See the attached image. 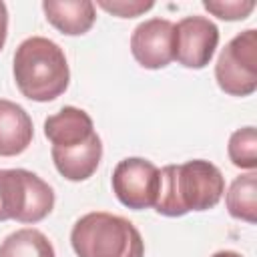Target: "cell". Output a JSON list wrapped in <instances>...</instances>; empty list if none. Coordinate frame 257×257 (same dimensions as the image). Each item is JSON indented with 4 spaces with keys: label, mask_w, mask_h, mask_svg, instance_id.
I'll return each instance as SVG.
<instances>
[{
    "label": "cell",
    "mask_w": 257,
    "mask_h": 257,
    "mask_svg": "<svg viewBox=\"0 0 257 257\" xmlns=\"http://www.w3.org/2000/svg\"><path fill=\"white\" fill-rule=\"evenodd\" d=\"M225 193L223 173L205 159L167 165L159 171L155 211L165 217H183L189 211L213 209Z\"/></svg>",
    "instance_id": "obj_1"
},
{
    "label": "cell",
    "mask_w": 257,
    "mask_h": 257,
    "mask_svg": "<svg viewBox=\"0 0 257 257\" xmlns=\"http://www.w3.org/2000/svg\"><path fill=\"white\" fill-rule=\"evenodd\" d=\"M219 44V28L207 16H185L175 24V60L185 68H205Z\"/></svg>",
    "instance_id": "obj_7"
},
{
    "label": "cell",
    "mask_w": 257,
    "mask_h": 257,
    "mask_svg": "<svg viewBox=\"0 0 257 257\" xmlns=\"http://www.w3.org/2000/svg\"><path fill=\"white\" fill-rule=\"evenodd\" d=\"M50 155L56 171L64 179L80 183L96 173L102 159V141L98 135H94L88 143L72 149H50Z\"/></svg>",
    "instance_id": "obj_10"
},
{
    "label": "cell",
    "mask_w": 257,
    "mask_h": 257,
    "mask_svg": "<svg viewBox=\"0 0 257 257\" xmlns=\"http://www.w3.org/2000/svg\"><path fill=\"white\" fill-rule=\"evenodd\" d=\"M112 193L116 199L135 211L155 207L159 193V169L141 157L118 161L112 171Z\"/></svg>",
    "instance_id": "obj_6"
},
{
    "label": "cell",
    "mask_w": 257,
    "mask_h": 257,
    "mask_svg": "<svg viewBox=\"0 0 257 257\" xmlns=\"http://www.w3.org/2000/svg\"><path fill=\"white\" fill-rule=\"evenodd\" d=\"M70 245L78 257H145L139 229L128 219L106 211L82 215L72 225Z\"/></svg>",
    "instance_id": "obj_3"
},
{
    "label": "cell",
    "mask_w": 257,
    "mask_h": 257,
    "mask_svg": "<svg viewBox=\"0 0 257 257\" xmlns=\"http://www.w3.org/2000/svg\"><path fill=\"white\" fill-rule=\"evenodd\" d=\"M219 88L231 96H249L257 90V30L249 28L231 38L215 64Z\"/></svg>",
    "instance_id": "obj_5"
},
{
    "label": "cell",
    "mask_w": 257,
    "mask_h": 257,
    "mask_svg": "<svg viewBox=\"0 0 257 257\" xmlns=\"http://www.w3.org/2000/svg\"><path fill=\"white\" fill-rule=\"evenodd\" d=\"M42 10L46 20L66 36L88 32L96 20V10L90 0H44Z\"/></svg>",
    "instance_id": "obj_12"
},
{
    "label": "cell",
    "mask_w": 257,
    "mask_h": 257,
    "mask_svg": "<svg viewBox=\"0 0 257 257\" xmlns=\"http://www.w3.org/2000/svg\"><path fill=\"white\" fill-rule=\"evenodd\" d=\"M34 137L28 112L6 98H0V157H16L24 153Z\"/></svg>",
    "instance_id": "obj_11"
},
{
    "label": "cell",
    "mask_w": 257,
    "mask_h": 257,
    "mask_svg": "<svg viewBox=\"0 0 257 257\" xmlns=\"http://www.w3.org/2000/svg\"><path fill=\"white\" fill-rule=\"evenodd\" d=\"M0 257H56V253L42 231L24 227L0 243Z\"/></svg>",
    "instance_id": "obj_14"
},
{
    "label": "cell",
    "mask_w": 257,
    "mask_h": 257,
    "mask_svg": "<svg viewBox=\"0 0 257 257\" xmlns=\"http://www.w3.org/2000/svg\"><path fill=\"white\" fill-rule=\"evenodd\" d=\"M102 10L118 16V18H135V16H141L145 14L147 10H151L155 6V2H145V0H98L96 2Z\"/></svg>",
    "instance_id": "obj_17"
},
{
    "label": "cell",
    "mask_w": 257,
    "mask_h": 257,
    "mask_svg": "<svg viewBox=\"0 0 257 257\" xmlns=\"http://www.w3.org/2000/svg\"><path fill=\"white\" fill-rule=\"evenodd\" d=\"M211 257H243V255L237 253V251H229V249H225V251H217V253H213Z\"/></svg>",
    "instance_id": "obj_19"
},
{
    "label": "cell",
    "mask_w": 257,
    "mask_h": 257,
    "mask_svg": "<svg viewBox=\"0 0 257 257\" xmlns=\"http://www.w3.org/2000/svg\"><path fill=\"white\" fill-rule=\"evenodd\" d=\"M227 155L235 167L255 171V167H257V131H255V126L237 128L229 137Z\"/></svg>",
    "instance_id": "obj_15"
},
{
    "label": "cell",
    "mask_w": 257,
    "mask_h": 257,
    "mask_svg": "<svg viewBox=\"0 0 257 257\" xmlns=\"http://www.w3.org/2000/svg\"><path fill=\"white\" fill-rule=\"evenodd\" d=\"M54 207V191L36 173L0 169V221L38 223Z\"/></svg>",
    "instance_id": "obj_4"
},
{
    "label": "cell",
    "mask_w": 257,
    "mask_h": 257,
    "mask_svg": "<svg viewBox=\"0 0 257 257\" xmlns=\"http://www.w3.org/2000/svg\"><path fill=\"white\" fill-rule=\"evenodd\" d=\"M135 60L149 70H159L175 60V24L167 18H149L131 34Z\"/></svg>",
    "instance_id": "obj_8"
},
{
    "label": "cell",
    "mask_w": 257,
    "mask_h": 257,
    "mask_svg": "<svg viewBox=\"0 0 257 257\" xmlns=\"http://www.w3.org/2000/svg\"><path fill=\"white\" fill-rule=\"evenodd\" d=\"M227 211L231 217L255 223L257 221V173L249 171L245 175L235 177L227 195H225Z\"/></svg>",
    "instance_id": "obj_13"
},
{
    "label": "cell",
    "mask_w": 257,
    "mask_h": 257,
    "mask_svg": "<svg viewBox=\"0 0 257 257\" xmlns=\"http://www.w3.org/2000/svg\"><path fill=\"white\" fill-rule=\"evenodd\" d=\"M6 36H8V10L6 4L0 0V50L6 44Z\"/></svg>",
    "instance_id": "obj_18"
},
{
    "label": "cell",
    "mask_w": 257,
    "mask_h": 257,
    "mask_svg": "<svg viewBox=\"0 0 257 257\" xmlns=\"http://www.w3.org/2000/svg\"><path fill=\"white\" fill-rule=\"evenodd\" d=\"M12 72L22 96L36 102L58 98L70 82L64 50L44 36H30L18 44Z\"/></svg>",
    "instance_id": "obj_2"
},
{
    "label": "cell",
    "mask_w": 257,
    "mask_h": 257,
    "mask_svg": "<svg viewBox=\"0 0 257 257\" xmlns=\"http://www.w3.org/2000/svg\"><path fill=\"white\" fill-rule=\"evenodd\" d=\"M203 8L221 20H245L253 10V0H203Z\"/></svg>",
    "instance_id": "obj_16"
},
{
    "label": "cell",
    "mask_w": 257,
    "mask_h": 257,
    "mask_svg": "<svg viewBox=\"0 0 257 257\" xmlns=\"http://www.w3.org/2000/svg\"><path fill=\"white\" fill-rule=\"evenodd\" d=\"M94 135L92 118L76 106H62L44 120V137L52 143V149H72L88 143Z\"/></svg>",
    "instance_id": "obj_9"
}]
</instances>
